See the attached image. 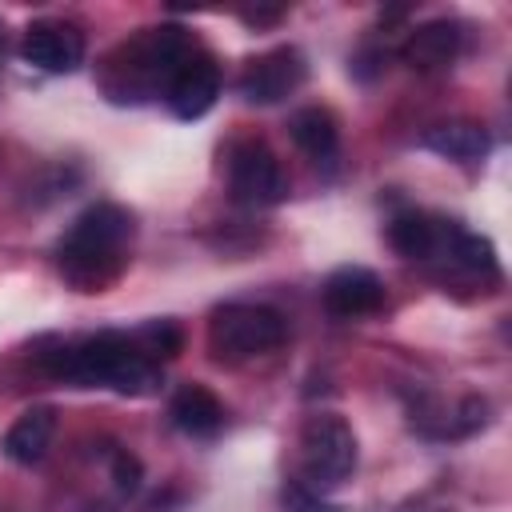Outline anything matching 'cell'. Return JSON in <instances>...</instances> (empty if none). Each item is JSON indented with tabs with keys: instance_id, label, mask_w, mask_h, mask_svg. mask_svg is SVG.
Returning <instances> with one entry per match:
<instances>
[{
	"instance_id": "cell-1",
	"label": "cell",
	"mask_w": 512,
	"mask_h": 512,
	"mask_svg": "<svg viewBox=\"0 0 512 512\" xmlns=\"http://www.w3.org/2000/svg\"><path fill=\"white\" fill-rule=\"evenodd\" d=\"M136 220L128 208L100 200L84 208L56 248V268L76 292H104L128 268Z\"/></svg>"
},
{
	"instance_id": "cell-2",
	"label": "cell",
	"mask_w": 512,
	"mask_h": 512,
	"mask_svg": "<svg viewBox=\"0 0 512 512\" xmlns=\"http://www.w3.org/2000/svg\"><path fill=\"white\" fill-rule=\"evenodd\" d=\"M44 368L76 388H112L124 396H148L160 388V364L124 332H96L48 352Z\"/></svg>"
},
{
	"instance_id": "cell-3",
	"label": "cell",
	"mask_w": 512,
	"mask_h": 512,
	"mask_svg": "<svg viewBox=\"0 0 512 512\" xmlns=\"http://www.w3.org/2000/svg\"><path fill=\"white\" fill-rule=\"evenodd\" d=\"M192 52H196V40L188 36V28H180V24L144 28L108 52V60L100 68V88L116 104L148 100L156 92H168V80Z\"/></svg>"
},
{
	"instance_id": "cell-4",
	"label": "cell",
	"mask_w": 512,
	"mask_h": 512,
	"mask_svg": "<svg viewBox=\"0 0 512 512\" xmlns=\"http://www.w3.org/2000/svg\"><path fill=\"white\" fill-rule=\"evenodd\" d=\"M284 316L268 304H224L208 320V344L224 360L264 356L284 344Z\"/></svg>"
},
{
	"instance_id": "cell-5",
	"label": "cell",
	"mask_w": 512,
	"mask_h": 512,
	"mask_svg": "<svg viewBox=\"0 0 512 512\" xmlns=\"http://www.w3.org/2000/svg\"><path fill=\"white\" fill-rule=\"evenodd\" d=\"M228 188L248 208H272L288 196V176L280 156L260 136H248L228 148Z\"/></svg>"
},
{
	"instance_id": "cell-6",
	"label": "cell",
	"mask_w": 512,
	"mask_h": 512,
	"mask_svg": "<svg viewBox=\"0 0 512 512\" xmlns=\"http://www.w3.org/2000/svg\"><path fill=\"white\" fill-rule=\"evenodd\" d=\"M300 456L312 484H340L356 468V432L336 412H316L300 428Z\"/></svg>"
},
{
	"instance_id": "cell-7",
	"label": "cell",
	"mask_w": 512,
	"mask_h": 512,
	"mask_svg": "<svg viewBox=\"0 0 512 512\" xmlns=\"http://www.w3.org/2000/svg\"><path fill=\"white\" fill-rule=\"evenodd\" d=\"M308 76V64H304V52L284 44V48H272L256 60H248V68L240 72L236 88L248 104H280L284 96H292Z\"/></svg>"
},
{
	"instance_id": "cell-8",
	"label": "cell",
	"mask_w": 512,
	"mask_h": 512,
	"mask_svg": "<svg viewBox=\"0 0 512 512\" xmlns=\"http://www.w3.org/2000/svg\"><path fill=\"white\" fill-rule=\"evenodd\" d=\"M20 56L52 76L76 72L84 64V32L64 20H32L20 40Z\"/></svg>"
},
{
	"instance_id": "cell-9",
	"label": "cell",
	"mask_w": 512,
	"mask_h": 512,
	"mask_svg": "<svg viewBox=\"0 0 512 512\" xmlns=\"http://www.w3.org/2000/svg\"><path fill=\"white\" fill-rule=\"evenodd\" d=\"M216 96H220V64L200 48L176 68V76L168 80V92H164L176 120H200L216 104Z\"/></svg>"
},
{
	"instance_id": "cell-10",
	"label": "cell",
	"mask_w": 512,
	"mask_h": 512,
	"mask_svg": "<svg viewBox=\"0 0 512 512\" xmlns=\"http://www.w3.org/2000/svg\"><path fill=\"white\" fill-rule=\"evenodd\" d=\"M324 308L340 320H356V316H372L384 308V280L372 272V268H360V264H344L336 268L324 288Z\"/></svg>"
},
{
	"instance_id": "cell-11",
	"label": "cell",
	"mask_w": 512,
	"mask_h": 512,
	"mask_svg": "<svg viewBox=\"0 0 512 512\" xmlns=\"http://www.w3.org/2000/svg\"><path fill=\"white\" fill-rule=\"evenodd\" d=\"M460 48H464V28L456 20H428L408 32V40L400 44V56L416 72H440L460 56Z\"/></svg>"
},
{
	"instance_id": "cell-12",
	"label": "cell",
	"mask_w": 512,
	"mask_h": 512,
	"mask_svg": "<svg viewBox=\"0 0 512 512\" xmlns=\"http://www.w3.org/2000/svg\"><path fill=\"white\" fill-rule=\"evenodd\" d=\"M52 436H56V408L32 404V408H24V412L12 420V428H8L4 440H0V448H4V456H8L12 464L32 468V464H40V460L48 456Z\"/></svg>"
},
{
	"instance_id": "cell-13",
	"label": "cell",
	"mask_w": 512,
	"mask_h": 512,
	"mask_svg": "<svg viewBox=\"0 0 512 512\" xmlns=\"http://www.w3.org/2000/svg\"><path fill=\"white\" fill-rule=\"evenodd\" d=\"M172 424L184 432V436H216L224 428V404L212 388L204 384H184L176 396H172V408H168Z\"/></svg>"
},
{
	"instance_id": "cell-14",
	"label": "cell",
	"mask_w": 512,
	"mask_h": 512,
	"mask_svg": "<svg viewBox=\"0 0 512 512\" xmlns=\"http://www.w3.org/2000/svg\"><path fill=\"white\" fill-rule=\"evenodd\" d=\"M288 132H292L296 148H300L308 160H316V164H332L336 152H340V124H336V116H332L328 108H320V104H308V108L292 112Z\"/></svg>"
},
{
	"instance_id": "cell-15",
	"label": "cell",
	"mask_w": 512,
	"mask_h": 512,
	"mask_svg": "<svg viewBox=\"0 0 512 512\" xmlns=\"http://www.w3.org/2000/svg\"><path fill=\"white\" fill-rule=\"evenodd\" d=\"M444 240H448V224H440L424 212H400L388 224V244L404 260H432L436 252H444Z\"/></svg>"
},
{
	"instance_id": "cell-16",
	"label": "cell",
	"mask_w": 512,
	"mask_h": 512,
	"mask_svg": "<svg viewBox=\"0 0 512 512\" xmlns=\"http://www.w3.org/2000/svg\"><path fill=\"white\" fill-rule=\"evenodd\" d=\"M424 148H432L436 156L448 160H480L488 152V132L472 120H448L424 132Z\"/></svg>"
},
{
	"instance_id": "cell-17",
	"label": "cell",
	"mask_w": 512,
	"mask_h": 512,
	"mask_svg": "<svg viewBox=\"0 0 512 512\" xmlns=\"http://www.w3.org/2000/svg\"><path fill=\"white\" fill-rule=\"evenodd\" d=\"M444 252L472 276H500V260H496V248L488 236L480 232H468V228H456L448 224V240H444Z\"/></svg>"
},
{
	"instance_id": "cell-18",
	"label": "cell",
	"mask_w": 512,
	"mask_h": 512,
	"mask_svg": "<svg viewBox=\"0 0 512 512\" xmlns=\"http://www.w3.org/2000/svg\"><path fill=\"white\" fill-rule=\"evenodd\" d=\"M132 340H136V344L144 348V356H152V360H172V356L184 348V332H180V324H172V320H152V324H144Z\"/></svg>"
},
{
	"instance_id": "cell-19",
	"label": "cell",
	"mask_w": 512,
	"mask_h": 512,
	"mask_svg": "<svg viewBox=\"0 0 512 512\" xmlns=\"http://www.w3.org/2000/svg\"><path fill=\"white\" fill-rule=\"evenodd\" d=\"M108 468H112V484H116L120 496H132L140 488V480H144V468H140V460L128 448H116L108 456Z\"/></svg>"
},
{
	"instance_id": "cell-20",
	"label": "cell",
	"mask_w": 512,
	"mask_h": 512,
	"mask_svg": "<svg viewBox=\"0 0 512 512\" xmlns=\"http://www.w3.org/2000/svg\"><path fill=\"white\" fill-rule=\"evenodd\" d=\"M0 44H4V36H0Z\"/></svg>"
}]
</instances>
